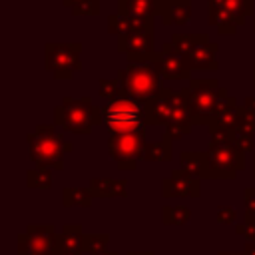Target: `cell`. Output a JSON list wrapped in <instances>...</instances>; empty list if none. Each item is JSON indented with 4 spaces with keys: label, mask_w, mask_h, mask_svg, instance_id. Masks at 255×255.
Returning <instances> with one entry per match:
<instances>
[{
    "label": "cell",
    "mask_w": 255,
    "mask_h": 255,
    "mask_svg": "<svg viewBox=\"0 0 255 255\" xmlns=\"http://www.w3.org/2000/svg\"><path fill=\"white\" fill-rule=\"evenodd\" d=\"M161 193L163 197H199L201 189H199L197 177L189 175L187 171L179 167L167 179H163Z\"/></svg>",
    "instance_id": "obj_13"
},
{
    "label": "cell",
    "mask_w": 255,
    "mask_h": 255,
    "mask_svg": "<svg viewBox=\"0 0 255 255\" xmlns=\"http://www.w3.org/2000/svg\"><path fill=\"white\" fill-rule=\"evenodd\" d=\"M233 133L255 137V110H249L245 106L239 108V120H237V126L233 129Z\"/></svg>",
    "instance_id": "obj_26"
},
{
    "label": "cell",
    "mask_w": 255,
    "mask_h": 255,
    "mask_svg": "<svg viewBox=\"0 0 255 255\" xmlns=\"http://www.w3.org/2000/svg\"><path fill=\"white\" fill-rule=\"evenodd\" d=\"M243 106H245V108H249V110H255V98H245Z\"/></svg>",
    "instance_id": "obj_34"
},
{
    "label": "cell",
    "mask_w": 255,
    "mask_h": 255,
    "mask_svg": "<svg viewBox=\"0 0 255 255\" xmlns=\"http://www.w3.org/2000/svg\"><path fill=\"white\" fill-rule=\"evenodd\" d=\"M108 235L102 233V235H84V249L90 251L92 255H98V253H104L106 245H108Z\"/></svg>",
    "instance_id": "obj_29"
},
{
    "label": "cell",
    "mask_w": 255,
    "mask_h": 255,
    "mask_svg": "<svg viewBox=\"0 0 255 255\" xmlns=\"http://www.w3.org/2000/svg\"><path fill=\"white\" fill-rule=\"evenodd\" d=\"M84 251V233L80 225H66L56 233L54 255H82Z\"/></svg>",
    "instance_id": "obj_16"
},
{
    "label": "cell",
    "mask_w": 255,
    "mask_h": 255,
    "mask_svg": "<svg viewBox=\"0 0 255 255\" xmlns=\"http://www.w3.org/2000/svg\"><path fill=\"white\" fill-rule=\"evenodd\" d=\"M104 124L108 126L110 133L145 131V126H147L145 104L129 96L112 100L104 106Z\"/></svg>",
    "instance_id": "obj_4"
},
{
    "label": "cell",
    "mask_w": 255,
    "mask_h": 255,
    "mask_svg": "<svg viewBox=\"0 0 255 255\" xmlns=\"http://www.w3.org/2000/svg\"><path fill=\"white\" fill-rule=\"evenodd\" d=\"M241 255H255V241H247L245 251H243Z\"/></svg>",
    "instance_id": "obj_33"
},
{
    "label": "cell",
    "mask_w": 255,
    "mask_h": 255,
    "mask_svg": "<svg viewBox=\"0 0 255 255\" xmlns=\"http://www.w3.org/2000/svg\"><path fill=\"white\" fill-rule=\"evenodd\" d=\"M74 16H94L100 14V0H82L72 8Z\"/></svg>",
    "instance_id": "obj_30"
},
{
    "label": "cell",
    "mask_w": 255,
    "mask_h": 255,
    "mask_svg": "<svg viewBox=\"0 0 255 255\" xmlns=\"http://www.w3.org/2000/svg\"><path fill=\"white\" fill-rule=\"evenodd\" d=\"M209 22L217 28L219 34H235V30H237L235 20L225 10L221 0H209Z\"/></svg>",
    "instance_id": "obj_19"
},
{
    "label": "cell",
    "mask_w": 255,
    "mask_h": 255,
    "mask_svg": "<svg viewBox=\"0 0 255 255\" xmlns=\"http://www.w3.org/2000/svg\"><path fill=\"white\" fill-rule=\"evenodd\" d=\"M128 255H153L151 251H131V253H128Z\"/></svg>",
    "instance_id": "obj_35"
},
{
    "label": "cell",
    "mask_w": 255,
    "mask_h": 255,
    "mask_svg": "<svg viewBox=\"0 0 255 255\" xmlns=\"http://www.w3.org/2000/svg\"><path fill=\"white\" fill-rule=\"evenodd\" d=\"M26 181L28 187H38V189H50L52 187V173L50 167H42L36 165L26 173Z\"/></svg>",
    "instance_id": "obj_25"
},
{
    "label": "cell",
    "mask_w": 255,
    "mask_h": 255,
    "mask_svg": "<svg viewBox=\"0 0 255 255\" xmlns=\"http://www.w3.org/2000/svg\"><path fill=\"white\" fill-rule=\"evenodd\" d=\"M157 66H159L161 78H165V80H185V78H189V70L185 66L183 54L177 52L171 42L161 46Z\"/></svg>",
    "instance_id": "obj_14"
},
{
    "label": "cell",
    "mask_w": 255,
    "mask_h": 255,
    "mask_svg": "<svg viewBox=\"0 0 255 255\" xmlns=\"http://www.w3.org/2000/svg\"><path fill=\"white\" fill-rule=\"evenodd\" d=\"M253 175H255V157H253Z\"/></svg>",
    "instance_id": "obj_39"
},
{
    "label": "cell",
    "mask_w": 255,
    "mask_h": 255,
    "mask_svg": "<svg viewBox=\"0 0 255 255\" xmlns=\"http://www.w3.org/2000/svg\"><path fill=\"white\" fill-rule=\"evenodd\" d=\"M145 116L147 124L151 126H165L171 139H179L191 131V114H189V102H187V88L173 92L165 90L149 100L145 104Z\"/></svg>",
    "instance_id": "obj_1"
},
{
    "label": "cell",
    "mask_w": 255,
    "mask_h": 255,
    "mask_svg": "<svg viewBox=\"0 0 255 255\" xmlns=\"http://www.w3.org/2000/svg\"><path fill=\"white\" fill-rule=\"evenodd\" d=\"M82 44H46V68L56 80L72 78L82 68Z\"/></svg>",
    "instance_id": "obj_9"
},
{
    "label": "cell",
    "mask_w": 255,
    "mask_h": 255,
    "mask_svg": "<svg viewBox=\"0 0 255 255\" xmlns=\"http://www.w3.org/2000/svg\"><path fill=\"white\" fill-rule=\"evenodd\" d=\"M94 199V193L90 189H80V187H66L62 191V203L68 205V207H74V205H82V207H88Z\"/></svg>",
    "instance_id": "obj_24"
},
{
    "label": "cell",
    "mask_w": 255,
    "mask_h": 255,
    "mask_svg": "<svg viewBox=\"0 0 255 255\" xmlns=\"http://www.w3.org/2000/svg\"><path fill=\"white\" fill-rule=\"evenodd\" d=\"M209 131H211V141H209V149L205 151L209 177H217V179L235 177V173L245 167L243 151L229 139V131L223 129H209Z\"/></svg>",
    "instance_id": "obj_3"
},
{
    "label": "cell",
    "mask_w": 255,
    "mask_h": 255,
    "mask_svg": "<svg viewBox=\"0 0 255 255\" xmlns=\"http://www.w3.org/2000/svg\"><path fill=\"white\" fill-rule=\"evenodd\" d=\"M239 104L231 96H223L217 104V110L209 122V129H223V131H233L239 120Z\"/></svg>",
    "instance_id": "obj_15"
},
{
    "label": "cell",
    "mask_w": 255,
    "mask_h": 255,
    "mask_svg": "<svg viewBox=\"0 0 255 255\" xmlns=\"http://www.w3.org/2000/svg\"><path fill=\"white\" fill-rule=\"evenodd\" d=\"M219 255H239V253H227V251H225V253H223V251H221V253H219Z\"/></svg>",
    "instance_id": "obj_37"
},
{
    "label": "cell",
    "mask_w": 255,
    "mask_h": 255,
    "mask_svg": "<svg viewBox=\"0 0 255 255\" xmlns=\"http://www.w3.org/2000/svg\"><path fill=\"white\" fill-rule=\"evenodd\" d=\"M227 92L219 88V82L209 80H191L187 88V102H189V114L193 124H207L211 122L219 100Z\"/></svg>",
    "instance_id": "obj_6"
},
{
    "label": "cell",
    "mask_w": 255,
    "mask_h": 255,
    "mask_svg": "<svg viewBox=\"0 0 255 255\" xmlns=\"http://www.w3.org/2000/svg\"><path fill=\"white\" fill-rule=\"evenodd\" d=\"M100 96L104 100L112 102V100H118V98L126 96V92H124V86L118 78L116 80H100Z\"/></svg>",
    "instance_id": "obj_28"
},
{
    "label": "cell",
    "mask_w": 255,
    "mask_h": 255,
    "mask_svg": "<svg viewBox=\"0 0 255 255\" xmlns=\"http://www.w3.org/2000/svg\"><path fill=\"white\" fill-rule=\"evenodd\" d=\"M118 14L135 20H153L159 14L157 0H118Z\"/></svg>",
    "instance_id": "obj_17"
},
{
    "label": "cell",
    "mask_w": 255,
    "mask_h": 255,
    "mask_svg": "<svg viewBox=\"0 0 255 255\" xmlns=\"http://www.w3.org/2000/svg\"><path fill=\"white\" fill-rule=\"evenodd\" d=\"M143 159L145 161H169L171 159V137L165 135L159 141L145 143Z\"/></svg>",
    "instance_id": "obj_22"
},
{
    "label": "cell",
    "mask_w": 255,
    "mask_h": 255,
    "mask_svg": "<svg viewBox=\"0 0 255 255\" xmlns=\"http://www.w3.org/2000/svg\"><path fill=\"white\" fill-rule=\"evenodd\" d=\"M217 221L219 223H233L235 221V209L233 207H229V205H225V207H219V211H217Z\"/></svg>",
    "instance_id": "obj_31"
},
{
    "label": "cell",
    "mask_w": 255,
    "mask_h": 255,
    "mask_svg": "<svg viewBox=\"0 0 255 255\" xmlns=\"http://www.w3.org/2000/svg\"><path fill=\"white\" fill-rule=\"evenodd\" d=\"M191 217V211L185 205H165L163 207V223L165 225H183Z\"/></svg>",
    "instance_id": "obj_27"
},
{
    "label": "cell",
    "mask_w": 255,
    "mask_h": 255,
    "mask_svg": "<svg viewBox=\"0 0 255 255\" xmlns=\"http://www.w3.org/2000/svg\"><path fill=\"white\" fill-rule=\"evenodd\" d=\"M128 181L124 179H92L90 191L96 197H112V195H126L128 193Z\"/></svg>",
    "instance_id": "obj_20"
},
{
    "label": "cell",
    "mask_w": 255,
    "mask_h": 255,
    "mask_svg": "<svg viewBox=\"0 0 255 255\" xmlns=\"http://www.w3.org/2000/svg\"><path fill=\"white\" fill-rule=\"evenodd\" d=\"M221 4L231 14L237 26H241L245 18L253 14V0H221Z\"/></svg>",
    "instance_id": "obj_23"
},
{
    "label": "cell",
    "mask_w": 255,
    "mask_h": 255,
    "mask_svg": "<svg viewBox=\"0 0 255 255\" xmlns=\"http://www.w3.org/2000/svg\"><path fill=\"white\" fill-rule=\"evenodd\" d=\"M159 16L165 26H171V24L183 26L191 18V0H173L161 10Z\"/></svg>",
    "instance_id": "obj_18"
},
{
    "label": "cell",
    "mask_w": 255,
    "mask_h": 255,
    "mask_svg": "<svg viewBox=\"0 0 255 255\" xmlns=\"http://www.w3.org/2000/svg\"><path fill=\"white\" fill-rule=\"evenodd\" d=\"M181 161V169L187 171L189 175L193 177H209V167H207V155L205 153H191V151H185L181 153L179 157Z\"/></svg>",
    "instance_id": "obj_21"
},
{
    "label": "cell",
    "mask_w": 255,
    "mask_h": 255,
    "mask_svg": "<svg viewBox=\"0 0 255 255\" xmlns=\"http://www.w3.org/2000/svg\"><path fill=\"white\" fill-rule=\"evenodd\" d=\"M118 50L126 54L128 62H151L159 60V54L153 52V28L135 30L120 36Z\"/></svg>",
    "instance_id": "obj_10"
},
{
    "label": "cell",
    "mask_w": 255,
    "mask_h": 255,
    "mask_svg": "<svg viewBox=\"0 0 255 255\" xmlns=\"http://www.w3.org/2000/svg\"><path fill=\"white\" fill-rule=\"evenodd\" d=\"M253 32H255V18H253Z\"/></svg>",
    "instance_id": "obj_40"
},
{
    "label": "cell",
    "mask_w": 255,
    "mask_h": 255,
    "mask_svg": "<svg viewBox=\"0 0 255 255\" xmlns=\"http://www.w3.org/2000/svg\"><path fill=\"white\" fill-rule=\"evenodd\" d=\"M245 215H255V187L245 189Z\"/></svg>",
    "instance_id": "obj_32"
},
{
    "label": "cell",
    "mask_w": 255,
    "mask_h": 255,
    "mask_svg": "<svg viewBox=\"0 0 255 255\" xmlns=\"http://www.w3.org/2000/svg\"><path fill=\"white\" fill-rule=\"evenodd\" d=\"M54 225H30L18 235V255H54Z\"/></svg>",
    "instance_id": "obj_11"
},
{
    "label": "cell",
    "mask_w": 255,
    "mask_h": 255,
    "mask_svg": "<svg viewBox=\"0 0 255 255\" xmlns=\"http://www.w3.org/2000/svg\"><path fill=\"white\" fill-rule=\"evenodd\" d=\"M217 44L209 42L207 34H197L195 44L183 54L187 70H217Z\"/></svg>",
    "instance_id": "obj_12"
},
{
    "label": "cell",
    "mask_w": 255,
    "mask_h": 255,
    "mask_svg": "<svg viewBox=\"0 0 255 255\" xmlns=\"http://www.w3.org/2000/svg\"><path fill=\"white\" fill-rule=\"evenodd\" d=\"M94 104L90 98H64L54 110V124L72 133H90L94 124Z\"/></svg>",
    "instance_id": "obj_7"
},
{
    "label": "cell",
    "mask_w": 255,
    "mask_h": 255,
    "mask_svg": "<svg viewBox=\"0 0 255 255\" xmlns=\"http://www.w3.org/2000/svg\"><path fill=\"white\" fill-rule=\"evenodd\" d=\"M157 62L159 60L128 62V66L118 72V80L122 82L126 96H129L141 104H147L149 100H153L155 96H159L163 92Z\"/></svg>",
    "instance_id": "obj_2"
},
{
    "label": "cell",
    "mask_w": 255,
    "mask_h": 255,
    "mask_svg": "<svg viewBox=\"0 0 255 255\" xmlns=\"http://www.w3.org/2000/svg\"><path fill=\"white\" fill-rule=\"evenodd\" d=\"M253 84H255V64H253Z\"/></svg>",
    "instance_id": "obj_38"
},
{
    "label": "cell",
    "mask_w": 255,
    "mask_h": 255,
    "mask_svg": "<svg viewBox=\"0 0 255 255\" xmlns=\"http://www.w3.org/2000/svg\"><path fill=\"white\" fill-rule=\"evenodd\" d=\"M145 151V131L131 133H110L108 153L118 163L120 169H135L137 159H143Z\"/></svg>",
    "instance_id": "obj_8"
},
{
    "label": "cell",
    "mask_w": 255,
    "mask_h": 255,
    "mask_svg": "<svg viewBox=\"0 0 255 255\" xmlns=\"http://www.w3.org/2000/svg\"><path fill=\"white\" fill-rule=\"evenodd\" d=\"M28 143H30V159L36 165L54 167V169H62L64 153L74 149L72 143L64 141L54 131V126H46V124L36 126L34 133L28 135Z\"/></svg>",
    "instance_id": "obj_5"
},
{
    "label": "cell",
    "mask_w": 255,
    "mask_h": 255,
    "mask_svg": "<svg viewBox=\"0 0 255 255\" xmlns=\"http://www.w3.org/2000/svg\"><path fill=\"white\" fill-rule=\"evenodd\" d=\"M98 255H118L116 251H104V253H98Z\"/></svg>",
    "instance_id": "obj_36"
}]
</instances>
